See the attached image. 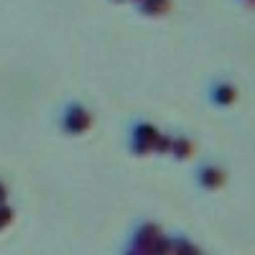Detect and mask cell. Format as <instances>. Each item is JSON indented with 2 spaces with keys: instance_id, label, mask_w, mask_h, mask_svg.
<instances>
[{
  "instance_id": "cell-1",
  "label": "cell",
  "mask_w": 255,
  "mask_h": 255,
  "mask_svg": "<svg viewBox=\"0 0 255 255\" xmlns=\"http://www.w3.org/2000/svg\"><path fill=\"white\" fill-rule=\"evenodd\" d=\"M123 253L125 255H168L171 253L168 232L156 220H138L123 243Z\"/></svg>"
},
{
  "instance_id": "cell-2",
  "label": "cell",
  "mask_w": 255,
  "mask_h": 255,
  "mask_svg": "<svg viewBox=\"0 0 255 255\" xmlns=\"http://www.w3.org/2000/svg\"><path fill=\"white\" fill-rule=\"evenodd\" d=\"M92 125H95L92 110H90L84 102H79V100L64 102L61 110H59V115H56V128H59L64 135H69V138L84 135Z\"/></svg>"
},
{
  "instance_id": "cell-3",
  "label": "cell",
  "mask_w": 255,
  "mask_h": 255,
  "mask_svg": "<svg viewBox=\"0 0 255 255\" xmlns=\"http://www.w3.org/2000/svg\"><path fill=\"white\" fill-rule=\"evenodd\" d=\"M161 133V128L151 120H133L130 128H128V151H130V156L135 158H148V156H153V140L156 135Z\"/></svg>"
},
{
  "instance_id": "cell-4",
  "label": "cell",
  "mask_w": 255,
  "mask_h": 255,
  "mask_svg": "<svg viewBox=\"0 0 255 255\" xmlns=\"http://www.w3.org/2000/svg\"><path fill=\"white\" fill-rule=\"evenodd\" d=\"M191 181H194L199 191H220L227 184V168L217 161L207 158L191 171Z\"/></svg>"
},
{
  "instance_id": "cell-5",
  "label": "cell",
  "mask_w": 255,
  "mask_h": 255,
  "mask_svg": "<svg viewBox=\"0 0 255 255\" xmlns=\"http://www.w3.org/2000/svg\"><path fill=\"white\" fill-rule=\"evenodd\" d=\"M207 102L212 105V108H217V110H227L232 108V105L238 102L240 97V90H238V84L232 82L230 77H215L209 84H207Z\"/></svg>"
},
{
  "instance_id": "cell-6",
  "label": "cell",
  "mask_w": 255,
  "mask_h": 255,
  "mask_svg": "<svg viewBox=\"0 0 255 255\" xmlns=\"http://www.w3.org/2000/svg\"><path fill=\"white\" fill-rule=\"evenodd\" d=\"M194 140H191L186 133H181V135H174V140H171V151H168V156H171L174 161H179V163H184V161H189L191 156H194Z\"/></svg>"
},
{
  "instance_id": "cell-7",
  "label": "cell",
  "mask_w": 255,
  "mask_h": 255,
  "mask_svg": "<svg viewBox=\"0 0 255 255\" xmlns=\"http://www.w3.org/2000/svg\"><path fill=\"white\" fill-rule=\"evenodd\" d=\"M135 8L143 18H163L171 10V0H135Z\"/></svg>"
},
{
  "instance_id": "cell-8",
  "label": "cell",
  "mask_w": 255,
  "mask_h": 255,
  "mask_svg": "<svg viewBox=\"0 0 255 255\" xmlns=\"http://www.w3.org/2000/svg\"><path fill=\"white\" fill-rule=\"evenodd\" d=\"M168 243H171V255H197V253H202V248L191 240L186 232H171Z\"/></svg>"
},
{
  "instance_id": "cell-9",
  "label": "cell",
  "mask_w": 255,
  "mask_h": 255,
  "mask_svg": "<svg viewBox=\"0 0 255 255\" xmlns=\"http://www.w3.org/2000/svg\"><path fill=\"white\" fill-rule=\"evenodd\" d=\"M171 140H174V133H158L156 140H153V156H168L171 151Z\"/></svg>"
},
{
  "instance_id": "cell-10",
  "label": "cell",
  "mask_w": 255,
  "mask_h": 255,
  "mask_svg": "<svg viewBox=\"0 0 255 255\" xmlns=\"http://www.w3.org/2000/svg\"><path fill=\"white\" fill-rule=\"evenodd\" d=\"M13 220H15V209L8 202H3V204H0V232L8 230L13 225Z\"/></svg>"
},
{
  "instance_id": "cell-11",
  "label": "cell",
  "mask_w": 255,
  "mask_h": 255,
  "mask_svg": "<svg viewBox=\"0 0 255 255\" xmlns=\"http://www.w3.org/2000/svg\"><path fill=\"white\" fill-rule=\"evenodd\" d=\"M8 197H10V189H8V184L3 179H0V204L8 202Z\"/></svg>"
},
{
  "instance_id": "cell-12",
  "label": "cell",
  "mask_w": 255,
  "mask_h": 255,
  "mask_svg": "<svg viewBox=\"0 0 255 255\" xmlns=\"http://www.w3.org/2000/svg\"><path fill=\"white\" fill-rule=\"evenodd\" d=\"M238 3H240L245 10H250V8H253V0H238Z\"/></svg>"
},
{
  "instance_id": "cell-13",
  "label": "cell",
  "mask_w": 255,
  "mask_h": 255,
  "mask_svg": "<svg viewBox=\"0 0 255 255\" xmlns=\"http://www.w3.org/2000/svg\"><path fill=\"white\" fill-rule=\"evenodd\" d=\"M110 3H118L120 5V3H133V0H110Z\"/></svg>"
}]
</instances>
